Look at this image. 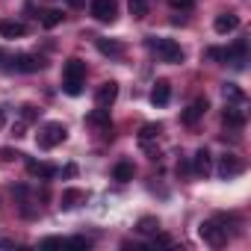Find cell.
Wrapping results in <instances>:
<instances>
[{
  "mask_svg": "<svg viewBox=\"0 0 251 251\" xmlns=\"http://www.w3.org/2000/svg\"><path fill=\"white\" fill-rule=\"evenodd\" d=\"M83 83H86V62L74 56L62 65V89H65V95L77 98L83 92Z\"/></svg>",
  "mask_w": 251,
  "mask_h": 251,
  "instance_id": "6da1fadb",
  "label": "cell"
},
{
  "mask_svg": "<svg viewBox=\"0 0 251 251\" xmlns=\"http://www.w3.org/2000/svg\"><path fill=\"white\" fill-rule=\"evenodd\" d=\"M227 219L225 216H219V219H210V222H201L198 225V236L207 242V245H213V248H222L225 242H227Z\"/></svg>",
  "mask_w": 251,
  "mask_h": 251,
  "instance_id": "7a4b0ae2",
  "label": "cell"
},
{
  "mask_svg": "<svg viewBox=\"0 0 251 251\" xmlns=\"http://www.w3.org/2000/svg\"><path fill=\"white\" fill-rule=\"evenodd\" d=\"M148 48L163 59V62H172V65H177V62H183V48L175 42V39H148Z\"/></svg>",
  "mask_w": 251,
  "mask_h": 251,
  "instance_id": "3957f363",
  "label": "cell"
},
{
  "mask_svg": "<svg viewBox=\"0 0 251 251\" xmlns=\"http://www.w3.org/2000/svg\"><path fill=\"white\" fill-rule=\"evenodd\" d=\"M65 136H68L65 124H59V121H50V124H45V127L39 130V148L50 151V148L62 145V142H65Z\"/></svg>",
  "mask_w": 251,
  "mask_h": 251,
  "instance_id": "277c9868",
  "label": "cell"
},
{
  "mask_svg": "<svg viewBox=\"0 0 251 251\" xmlns=\"http://www.w3.org/2000/svg\"><path fill=\"white\" fill-rule=\"evenodd\" d=\"M89 12H92L95 21H100V24H112L115 15H118V3H115V0H92Z\"/></svg>",
  "mask_w": 251,
  "mask_h": 251,
  "instance_id": "5b68a950",
  "label": "cell"
},
{
  "mask_svg": "<svg viewBox=\"0 0 251 251\" xmlns=\"http://www.w3.org/2000/svg\"><path fill=\"white\" fill-rule=\"evenodd\" d=\"M12 68L15 71H24V74H36V71L45 68V59L42 56H33V53H18L12 59Z\"/></svg>",
  "mask_w": 251,
  "mask_h": 251,
  "instance_id": "8992f818",
  "label": "cell"
},
{
  "mask_svg": "<svg viewBox=\"0 0 251 251\" xmlns=\"http://www.w3.org/2000/svg\"><path fill=\"white\" fill-rule=\"evenodd\" d=\"M115 98H118V83H115V80L100 83V89L95 92V103H98V106H103V109H109V106L115 103Z\"/></svg>",
  "mask_w": 251,
  "mask_h": 251,
  "instance_id": "52a82bcc",
  "label": "cell"
},
{
  "mask_svg": "<svg viewBox=\"0 0 251 251\" xmlns=\"http://www.w3.org/2000/svg\"><path fill=\"white\" fill-rule=\"evenodd\" d=\"M242 172V163H239V157L236 154H222L219 157V177H236Z\"/></svg>",
  "mask_w": 251,
  "mask_h": 251,
  "instance_id": "ba28073f",
  "label": "cell"
},
{
  "mask_svg": "<svg viewBox=\"0 0 251 251\" xmlns=\"http://www.w3.org/2000/svg\"><path fill=\"white\" fill-rule=\"evenodd\" d=\"M210 169H213V157H210V151H207V148H198L195 157H192V172H195L198 177H207Z\"/></svg>",
  "mask_w": 251,
  "mask_h": 251,
  "instance_id": "9c48e42d",
  "label": "cell"
},
{
  "mask_svg": "<svg viewBox=\"0 0 251 251\" xmlns=\"http://www.w3.org/2000/svg\"><path fill=\"white\" fill-rule=\"evenodd\" d=\"M27 175L30 177H42V180H53L56 177V166L39 163V160H27Z\"/></svg>",
  "mask_w": 251,
  "mask_h": 251,
  "instance_id": "30bf717a",
  "label": "cell"
},
{
  "mask_svg": "<svg viewBox=\"0 0 251 251\" xmlns=\"http://www.w3.org/2000/svg\"><path fill=\"white\" fill-rule=\"evenodd\" d=\"M172 100V83L169 80H157L154 89H151V103L154 106H166Z\"/></svg>",
  "mask_w": 251,
  "mask_h": 251,
  "instance_id": "8fae6325",
  "label": "cell"
},
{
  "mask_svg": "<svg viewBox=\"0 0 251 251\" xmlns=\"http://www.w3.org/2000/svg\"><path fill=\"white\" fill-rule=\"evenodd\" d=\"M207 109H210L207 98H198V100H192V103L186 106V112H183L180 118H183V124H195V121H198V118H201V115H204Z\"/></svg>",
  "mask_w": 251,
  "mask_h": 251,
  "instance_id": "7c38bea8",
  "label": "cell"
},
{
  "mask_svg": "<svg viewBox=\"0 0 251 251\" xmlns=\"http://www.w3.org/2000/svg\"><path fill=\"white\" fill-rule=\"evenodd\" d=\"M227 62H233L236 68H245V62H248V42H245V39H239V42L227 50Z\"/></svg>",
  "mask_w": 251,
  "mask_h": 251,
  "instance_id": "4fadbf2b",
  "label": "cell"
},
{
  "mask_svg": "<svg viewBox=\"0 0 251 251\" xmlns=\"http://www.w3.org/2000/svg\"><path fill=\"white\" fill-rule=\"evenodd\" d=\"M216 33L219 36H225V33H233L236 27H239V15H233V12H222L219 18H216Z\"/></svg>",
  "mask_w": 251,
  "mask_h": 251,
  "instance_id": "5bb4252c",
  "label": "cell"
},
{
  "mask_svg": "<svg viewBox=\"0 0 251 251\" xmlns=\"http://www.w3.org/2000/svg\"><path fill=\"white\" fill-rule=\"evenodd\" d=\"M222 121H225L227 130H242V127H245V115H242L236 106H227L225 115H222Z\"/></svg>",
  "mask_w": 251,
  "mask_h": 251,
  "instance_id": "9a60e30c",
  "label": "cell"
},
{
  "mask_svg": "<svg viewBox=\"0 0 251 251\" xmlns=\"http://www.w3.org/2000/svg\"><path fill=\"white\" fill-rule=\"evenodd\" d=\"M89 124H95V127H100V133H112V121H109V109L98 106L92 115H89Z\"/></svg>",
  "mask_w": 251,
  "mask_h": 251,
  "instance_id": "2e32d148",
  "label": "cell"
},
{
  "mask_svg": "<svg viewBox=\"0 0 251 251\" xmlns=\"http://www.w3.org/2000/svg\"><path fill=\"white\" fill-rule=\"evenodd\" d=\"M0 36L3 39H21V36H27V27L21 21H0Z\"/></svg>",
  "mask_w": 251,
  "mask_h": 251,
  "instance_id": "e0dca14e",
  "label": "cell"
},
{
  "mask_svg": "<svg viewBox=\"0 0 251 251\" xmlns=\"http://www.w3.org/2000/svg\"><path fill=\"white\" fill-rule=\"evenodd\" d=\"M95 45H98V50L103 56H121L124 53V45L121 42H112V39H95Z\"/></svg>",
  "mask_w": 251,
  "mask_h": 251,
  "instance_id": "ac0fdd59",
  "label": "cell"
},
{
  "mask_svg": "<svg viewBox=\"0 0 251 251\" xmlns=\"http://www.w3.org/2000/svg\"><path fill=\"white\" fill-rule=\"evenodd\" d=\"M83 201H86V192H80V189H65L62 192V210H74Z\"/></svg>",
  "mask_w": 251,
  "mask_h": 251,
  "instance_id": "d6986e66",
  "label": "cell"
},
{
  "mask_svg": "<svg viewBox=\"0 0 251 251\" xmlns=\"http://www.w3.org/2000/svg\"><path fill=\"white\" fill-rule=\"evenodd\" d=\"M133 163H118L115 169H112V177L115 180H121V183H127V180H133Z\"/></svg>",
  "mask_w": 251,
  "mask_h": 251,
  "instance_id": "ffe728a7",
  "label": "cell"
},
{
  "mask_svg": "<svg viewBox=\"0 0 251 251\" xmlns=\"http://www.w3.org/2000/svg\"><path fill=\"white\" fill-rule=\"evenodd\" d=\"M127 9L133 18H145L148 9H151V0H127Z\"/></svg>",
  "mask_w": 251,
  "mask_h": 251,
  "instance_id": "44dd1931",
  "label": "cell"
},
{
  "mask_svg": "<svg viewBox=\"0 0 251 251\" xmlns=\"http://www.w3.org/2000/svg\"><path fill=\"white\" fill-rule=\"evenodd\" d=\"M160 133H163V124H145V127L139 130V142H142V145H148V142H151V139H157Z\"/></svg>",
  "mask_w": 251,
  "mask_h": 251,
  "instance_id": "7402d4cb",
  "label": "cell"
},
{
  "mask_svg": "<svg viewBox=\"0 0 251 251\" xmlns=\"http://www.w3.org/2000/svg\"><path fill=\"white\" fill-rule=\"evenodd\" d=\"M136 230H139V233H145V236H154V233L160 230V222H157L154 216H145V219H139Z\"/></svg>",
  "mask_w": 251,
  "mask_h": 251,
  "instance_id": "603a6c76",
  "label": "cell"
},
{
  "mask_svg": "<svg viewBox=\"0 0 251 251\" xmlns=\"http://www.w3.org/2000/svg\"><path fill=\"white\" fill-rule=\"evenodd\" d=\"M59 24H62V12H59V9H48V12L42 15V27L53 30V27H59Z\"/></svg>",
  "mask_w": 251,
  "mask_h": 251,
  "instance_id": "cb8c5ba5",
  "label": "cell"
},
{
  "mask_svg": "<svg viewBox=\"0 0 251 251\" xmlns=\"http://www.w3.org/2000/svg\"><path fill=\"white\" fill-rule=\"evenodd\" d=\"M222 92H225V98H227V100H233V103H242V100H245V92H242L236 83H225V89H222Z\"/></svg>",
  "mask_w": 251,
  "mask_h": 251,
  "instance_id": "d4e9b609",
  "label": "cell"
},
{
  "mask_svg": "<svg viewBox=\"0 0 251 251\" xmlns=\"http://www.w3.org/2000/svg\"><path fill=\"white\" fill-rule=\"evenodd\" d=\"M204 56H207V59H216V62H227V50H225V48H207Z\"/></svg>",
  "mask_w": 251,
  "mask_h": 251,
  "instance_id": "484cf974",
  "label": "cell"
},
{
  "mask_svg": "<svg viewBox=\"0 0 251 251\" xmlns=\"http://www.w3.org/2000/svg\"><path fill=\"white\" fill-rule=\"evenodd\" d=\"M21 109H24V112H21V115H24V121H36V118H39V109H36V106H30V103H27V106H21Z\"/></svg>",
  "mask_w": 251,
  "mask_h": 251,
  "instance_id": "4316f807",
  "label": "cell"
},
{
  "mask_svg": "<svg viewBox=\"0 0 251 251\" xmlns=\"http://www.w3.org/2000/svg\"><path fill=\"white\" fill-rule=\"evenodd\" d=\"M172 9H192L195 6V0H169Z\"/></svg>",
  "mask_w": 251,
  "mask_h": 251,
  "instance_id": "83f0119b",
  "label": "cell"
},
{
  "mask_svg": "<svg viewBox=\"0 0 251 251\" xmlns=\"http://www.w3.org/2000/svg\"><path fill=\"white\" fill-rule=\"evenodd\" d=\"M12 133H15L18 139H21V136H27V121H24V118H21V121H15V127H12Z\"/></svg>",
  "mask_w": 251,
  "mask_h": 251,
  "instance_id": "f1b7e54d",
  "label": "cell"
},
{
  "mask_svg": "<svg viewBox=\"0 0 251 251\" xmlns=\"http://www.w3.org/2000/svg\"><path fill=\"white\" fill-rule=\"evenodd\" d=\"M15 157H21V154H18V151H12V148H3V151H0V160H6V163H9V160H15Z\"/></svg>",
  "mask_w": 251,
  "mask_h": 251,
  "instance_id": "f546056e",
  "label": "cell"
},
{
  "mask_svg": "<svg viewBox=\"0 0 251 251\" xmlns=\"http://www.w3.org/2000/svg\"><path fill=\"white\" fill-rule=\"evenodd\" d=\"M62 242H65V239H59V236H48L42 245H45V248H53V245H62Z\"/></svg>",
  "mask_w": 251,
  "mask_h": 251,
  "instance_id": "4dcf8cb0",
  "label": "cell"
},
{
  "mask_svg": "<svg viewBox=\"0 0 251 251\" xmlns=\"http://www.w3.org/2000/svg\"><path fill=\"white\" fill-rule=\"evenodd\" d=\"M6 62H12V56H6V53H3V50H0V68H9V65H6Z\"/></svg>",
  "mask_w": 251,
  "mask_h": 251,
  "instance_id": "1f68e13d",
  "label": "cell"
},
{
  "mask_svg": "<svg viewBox=\"0 0 251 251\" xmlns=\"http://www.w3.org/2000/svg\"><path fill=\"white\" fill-rule=\"evenodd\" d=\"M65 3H68V6H71V9H80V6H83V3H86V0H65Z\"/></svg>",
  "mask_w": 251,
  "mask_h": 251,
  "instance_id": "d6a6232c",
  "label": "cell"
},
{
  "mask_svg": "<svg viewBox=\"0 0 251 251\" xmlns=\"http://www.w3.org/2000/svg\"><path fill=\"white\" fill-rule=\"evenodd\" d=\"M77 175V166H65V177H74Z\"/></svg>",
  "mask_w": 251,
  "mask_h": 251,
  "instance_id": "836d02e7",
  "label": "cell"
},
{
  "mask_svg": "<svg viewBox=\"0 0 251 251\" xmlns=\"http://www.w3.org/2000/svg\"><path fill=\"white\" fill-rule=\"evenodd\" d=\"M3 121H6V112H3V106H0V127H3Z\"/></svg>",
  "mask_w": 251,
  "mask_h": 251,
  "instance_id": "e575fe53",
  "label": "cell"
}]
</instances>
